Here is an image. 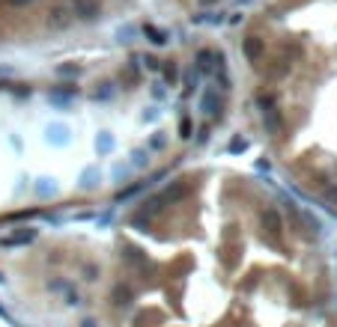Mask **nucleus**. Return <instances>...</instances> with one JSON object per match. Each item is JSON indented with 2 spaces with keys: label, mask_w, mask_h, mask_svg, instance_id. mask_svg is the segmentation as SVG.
<instances>
[{
  "label": "nucleus",
  "mask_w": 337,
  "mask_h": 327,
  "mask_svg": "<svg viewBox=\"0 0 337 327\" xmlns=\"http://www.w3.org/2000/svg\"><path fill=\"white\" fill-rule=\"evenodd\" d=\"M260 54H263V39H260V36L245 39V57H248L251 63H257V60H260Z\"/></svg>",
  "instance_id": "7ed1b4c3"
},
{
  "label": "nucleus",
  "mask_w": 337,
  "mask_h": 327,
  "mask_svg": "<svg viewBox=\"0 0 337 327\" xmlns=\"http://www.w3.org/2000/svg\"><path fill=\"white\" fill-rule=\"evenodd\" d=\"M9 6H27V3H33V0H6Z\"/></svg>",
  "instance_id": "423d86ee"
},
{
  "label": "nucleus",
  "mask_w": 337,
  "mask_h": 327,
  "mask_svg": "<svg viewBox=\"0 0 337 327\" xmlns=\"http://www.w3.org/2000/svg\"><path fill=\"white\" fill-rule=\"evenodd\" d=\"M72 15H78L81 21H96V18L102 15V6H99V0H72Z\"/></svg>",
  "instance_id": "f257e3e1"
},
{
  "label": "nucleus",
  "mask_w": 337,
  "mask_h": 327,
  "mask_svg": "<svg viewBox=\"0 0 337 327\" xmlns=\"http://www.w3.org/2000/svg\"><path fill=\"white\" fill-rule=\"evenodd\" d=\"M200 3H203V6H209V3H215V0H200Z\"/></svg>",
  "instance_id": "0eeeda50"
},
{
  "label": "nucleus",
  "mask_w": 337,
  "mask_h": 327,
  "mask_svg": "<svg viewBox=\"0 0 337 327\" xmlns=\"http://www.w3.org/2000/svg\"><path fill=\"white\" fill-rule=\"evenodd\" d=\"M146 36H152V42H155V45L167 42V39H164V33H161V30H155V27H146Z\"/></svg>",
  "instance_id": "39448f33"
},
{
  "label": "nucleus",
  "mask_w": 337,
  "mask_h": 327,
  "mask_svg": "<svg viewBox=\"0 0 337 327\" xmlns=\"http://www.w3.org/2000/svg\"><path fill=\"white\" fill-rule=\"evenodd\" d=\"M263 125H266L268 134H278V131H281V116H278V110H275V107L263 110Z\"/></svg>",
  "instance_id": "20e7f679"
},
{
  "label": "nucleus",
  "mask_w": 337,
  "mask_h": 327,
  "mask_svg": "<svg viewBox=\"0 0 337 327\" xmlns=\"http://www.w3.org/2000/svg\"><path fill=\"white\" fill-rule=\"evenodd\" d=\"M72 6H63V3H57V6H51V12H48V24L51 27H69L72 24Z\"/></svg>",
  "instance_id": "f03ea898"
}]
</instances>
